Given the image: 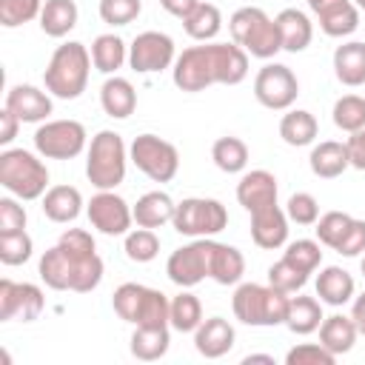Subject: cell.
<instances>
[{
    "label": "cell",
    "mask_w": 365,
    "mask_h": 365,
    "mask_svg": "<svg viewBox=\"0 0 365 365\" xmlns=\"http://www.w3.org/2000/svg\"><path fill=\"white\" fill-rule=\"evenodd\" d=\"M180 91H205L208 86H237L248 77V51L237 43H202L177 54L171 68Z\"/></svg>",
    "instance_id": "6da1fadb"
},
{
    "label": "cell",
    "mask_w": 365,
    "mask_h": 365,
    "mask_svg": "<svg viewBox=\"0 0 365 365\" xmlns=\"http://www.w3.org/2000/svg\"><path fill=\"white\" fill-rule=\"evenodd\" d=\"M91 51L77 43V40H68L63 46L54 48L46 71H43V83H46V91L60 97V100H77L86 86H88V71H91Z\"/></svg>",
    "instance_id": "7a4b0ae2"
},
{
    "label": "cell",
    "mask_w": 365,
    "mask_h": 365,
    "mask_svg": "<svg viewBox=\"0 0 365 365\" xmlns=\"http://www.w3.org/2000/svg\"><path fill=\"white\" fill-rule=\"evenodd\" d=\"M288 305H291V294L277 291L274 285H259V282H242L231 297L234 317L242 325H254V328L285 325Z\"/></svg>",
    "instance_id": "3957f363"
},
{
    "label": "cell",
    "mask_w": 365,
    "mask_h": 365,
    "mask_svg": "<svg viewBox=\"0 0 365 365\" xmlns=\"http://www.w3.org/2000/svg\"><path fill=\"white\" fill-rule=\"evenodd\" d=\"M231 40L242 46L251 57L271 60L277 51H282V37L277 20H271L259 6H242L228 20Z\"/></svg>",
    "instance_id": "277c9868"
},
{
    "label": "cell",
    "mask_w": 365,
    "mask_h": 365,
    "mask_svg": "<svg viewBox=\"0 0 365 365\" xmlns=\"http://www.w3.org/2000/svg\"><path fill=\"white\" fill-rule=\"evenodd\" d=\"M128 151L117 131H97L86 154V177L97 191H114L125 180Z\"/></svg>",
    "instance_id": "5b68a950"
},
{
    "label": "cell",
    "mask_w": 365,
    "mask_h": 365,
    "mask_svg": "<svg viewBox=\"0 0 365 365\" xmlns=\"http://www.w3.org/2000/svg\"><path fill=\"white\" fill-rule=\"evenodd\" d=\"M0 185L17 200H40L48 191V168L26 148H6L0 154Z\"/></svg>",
    "instance_id": "8992f818"
},
{
    "label": "cell",
    "mask_w": 365,
    "mask_h": 365,
    "mask_svg": "<svg viewBox=\"0 0 365 365\" xmlns=\"http://www.w3.org/2000/svg\"><path fill=\"white\" fill-rule=\"evenodd\" d=\"M114 314L131 325H168L171 299L160 288L140 282H123L111 297Z\"/></svg>",
    "instance_id": "52a82bcc"
},
{
    "label": "cell",
    "mask_w": 365,
    "mask_h": 365,
    "mask_svg": "<svg viewBox=\"0 0 365 365\" xmlns=\"http://www.w3.org/2000/svg\"><path fill=\"white\" fill-rule=\"evenodd\" d=\"M171 225L182 237H214L228 225V211L214 197H185L177 202Z\"/></svg>",
    "instance_id": "ba28073f"
},
{
    "label": "cell",
    "mask_w": 365,
    "mask_h": 365,
    "mask_svg": "<svg viewBox=\"0 0 365 365\" xmlns=\"http://www.w3.org/2000/svg\"><path fill=\"white\" fill-rule=\"evenodd\" d=\"M128 160L154 182H171L180 171V151L174 143L157 137V134H140L134 137L128 148Z\"/></svg>",
    "instance_id": "9c48e42d"
},
{
    "label": "cell",
    "mask_w": 365,
    "mask_h": 365,
    "mask_svg": "<svg viewBox=\"0 0 365 365\" xmlns=\"http://www.w3.org/2000/svg\"><path fill=\"white\" fill-rule=\"evenodd\" d=\"M86 137L80 120H48L34 131V148L46 160H74L86 148Z\"/></svg>",
    "instance_id": "30bf717a"
},
{
    "label": "cell",
    "mask_w": 365,
    "mask_h": 365,
    "mask_svg": "<svg viewBox=\"0 0 365 365\" xmlns=\"http://www.w3.org/2000/svg\"><path fill=\"white\" fill-rule=\"evenodd\" d=\"M299 94L297 74L282 63H265L254 77V97L271 111H285Z\"/></svg>",
    "instance_id": "8fae6325"
},
{
    "label": "cell",
    "mask_w": 365,
    "mask_h": 365,
    "mask_svg": "<svg viewBox=\"0 0 365 365\" xmlns=\"http://www.w3.org/2000/svg\"><path fill=\"white\" fill-rule=\"evenodd\" d=\"M177 48L165 31H140L128 46V66L137 74H157L174 66Z\"/></svg>",
    "instance_id": "7c38bea8"
},
{
    "label": "cell",
    "mask_w": 365,
    "mask_h": 365,
    "mask_svg": "<svg viewBox=\"0 0 365 365\" xmlns=\"http://www.w3.org/2000/svg\"><path fill=\"white\" fill-rule=\"evenodd\" d=\"M86 214H88V222L106 237H123L131 231V222H134L131 205L114 191H97L86 202Z\"/></svg>",
    "instance_id": "4fadbf2b"
},
{
    "label": "cell",
    "mask_w": 365,
    "mask_h": 365,
    "mask_svg": "<svg viewBox=\"0 0 365 365\" xmlns=\"http://www.w3.org/2000/svg\"><path fill=\"white\" fill-rule=\"evenodd\" d=\"M43 305H46V297L40 285L14 282L9 277L0 279V319L3 322H11V319L34 322L43 314Z\"/></svg>",
    "instance_id": "5bb4252c"
},
{
    "label": "cell",
    "mask_w": 365,
    "mask_h": 365,
    "mask_svg": "<svg viewBox=\"0 0 365 365\" xmlns=\"http://www.w3.org/2000/svg\"><path fill=\"white\" fill-rule=\"evenodd\" d=\"M208 242H211V237H197L194 242L171 251V257L165 262V274L174 285L194 288L197 282H202L208 277Z\"/></svg>",
    "instance_id": "9a60e30c"
},
{
    "label": "cell",
    "mask_w": 365,
    "mask_h": 365,
    "mask_svg": "<svg viewBox=\"0 0 365 365\" xmlns=\"http://www.w3.org/2000/svg\"><path fill=\"white\" fill-rule=\"evenodd\" d=\"M288 222H291L288 214L277 202L259 211H251V240L265 251L282 248L288 242Z\"/></svg>",
    "instance_id": "2e32d148"
},
{
    "label": "cell",
    "mask_w": 365,
    "mask_h": 365,
    "mask_svg": "<svg viewBox=\"0 0 365 365\" xmlns=\"http://www.w3.org/2000/svg\"><path fill=\"white\" fill-rule=\"evenodd\" d=\"M6 108L11 114H17L20 123H43L51 114V97H48V91H43L37 86L17 83L6 94Z\"/></svg>",
    "instance_id": "e0dca14e"
},
{
    "label": "cell",
    "mask_w": 365,
    "mask_h": 365,
    "mask_svg": "<svg viewBox=\"0 0 365 365\" xmlns=\"http://www.w3.org/2000/svg\"><path fill=\"white\" fill-rule=\"evenodd\" d=\"M277 194H279V185H277V177L265 168H254V171H245L237 182V200L240 205L251 214V211H259L265 205H274L277 202Z\"/></svg>",
    "instance_id": "ac0fdd59"
},
{
    "label": "cell",
    "mask_w": 365,
    "mask_h": 365,
    "mask_svg": "<svg viewBox=\"0 0 365 365\" xmlns=\"http://www.w3.org/2000/svg\"><path fill=\"white\" fill-rule=\"evenodd\" d=\"M234 339H237V331L228 319L222 317H208L200 322V328L194 331V348L200 356L205 359H220L225 356L231 348H234Z\"/></svg>",
    "instance_id": "d6986e66"
},
{
    "label": "cell",
    "mask_w": 365,
    "mask_h": 365,
    "mask_svg": "<svg viewBox=\"0 0 365 365\" xmlns=\"http://www.w3.org/2000/svg\"><path fill=\"white\" fill-rule=\"evenodd\" d=\"M245 274V257L228 242H208V279L217 285H237Z\"/></svg>",
    "instance_id": "ffe728a7"
},
{
    "label": "cell",
    "mask_w": 365,
    "mask_h": 365,
    "mask_svg": "<svg viewBox=\"0 0 365 365\" xmlns=\"http://www.w3.org/2000/svg\"><path fill=\"white\" fill-rule=\"evenodd\" d=\"M314 14L328 37H348L359 29V9L354 0H325L314 9Z\"/></svg>",
    "instance_id": "44dd1931"
},
{
    "label": "cell",
    "mask_w": 365,
    "mask_h": 365,
    "mask_svg": "<svg viewBox=\"0 0 365 365\" xmlns=\"http://www.w3.org/2000/svg\"><path fill=\"white\" fill-rule=\"evenodd\" d=\"M277 26H279V37H282V51H291V54H299L311 46L314 40V23L305 11L299 9H282L277 17Z\"/></svg>",
    "instance_id": "7402d4cb"
},
{
    "label": "cell",
    "mask_w": 365,
    "mask_h": 365,
    "mask_svg": "<svg viewBox=\"0 0 365 365\" xmlns=\"http://www.w3.org/2000/svg\"><path fill=\"white\" fill-rule=\"evenodd\" d=\"M100 106H103V111H106L108 117L125 120V117H131L134 108H137V91H134V86H131L125 77L111 74V77L100 86Z\"/></svg>",
    "instance_id": "603a6c76"
},
{
    "label": "cell",
    "mask_w": 365,
    "mask_h": 365,
    "mask_svg": "<svg viewBox=\"0 0 365 365\" xmlns=\"http://www.w3.org/2000/svg\"><path fill=\"white\" fill-rule=\"evenodd\" d=\"M354 291H356L354 277L345 268H339V265H325L319 271V277H317V297L325 305L339 308V305L354 299Z\"/></svg>",
    "instance_id": "cb8c5ba5"
},
{
    "label": "cell",
    "mask_w": 365,
    "mask_h": 365,
    "mask_svg": "<svg viewBox=\"0 0 365 365\" xmlns=\"http://www.w3.org/2000/svg\"><path fill=\"white\" fill-rule=\"evenodd\" d=\"M308 165H311L314 177H319V180H334V177H339L345 168H351L348 145H345V143H336V140H325V143H319V145L311 148Z\"/></svg>",
    "instance_id": "d4e9b609"
},
{
    "label": "cell",
    "mask_w": 365,
    "mask_h": 365,
    "mask_svg": "<svg viewBox=\"0 0 365 365\" xmlns=\"http://www.w3.org/2000/svg\"><path fill=\"white\" fill-rule=\"evenodd\" d=\"M174 211H177V202L165 191H145L131 205L134 222L143 225V228H160V225L171 222L174 220Z\"/></svg>",
    "instance_id": "484cf974"
},
{
    "label": "cell",
    "mask_w": 365,
    "mask_h": 365,
    "mask_svg": "<svg viewBox=\"0 0 365 365\" xmlns=\"http://www.w3.org/2000/svg\"><path fill=\"white\" fill-rule=\"evenodd\" d=\"M40 208L51 222H74L83 211V194L74 185H51L43 194Z\"/></svg>",
    "instance_id": "4316f807"
},
{
    "label": "cell",
    "mask_w": 365,
    "mask_h": 365,
    "mask_svg": "<svg viewBox=\"0 0 365 365\" xmlns=\"http://www.w3.org/2000/svg\"><path fill=\"white\" fill-rule=\"evenodd\" d=\"M334 74L342 86H365V43L351 40L334 51Z\"/></svg>",
    "instance_id": "83f0119b"
},
{
    "label": "cell",
    "mask_w": 365,
    "mask_h": 365,
    "mask_svg": "<svg viewBox=\"0 0 365 365\" xmlns=\"http://www.w3.org/2000/svg\"><path fill=\"white\" fill-rule=\"evenodd\" d=\"M171 325H134L131 334V356L143 359V362H154L163 359L168 354L171 345Z\"/></svg>",
    "instance_id": "f1b7e54d"
},
{
    "label": "cell",
    "mask_w": 365,
    "mask_h": 365,
    "mask_svg": "<svg viewBox=\"0 0 365 365\" xmlns=\"http://www.w3.org/2000/svg\"><path fill=\"white\" fill-rule=\"evenodd\" d=\"M322 302L317 297H305V294H297L291 297V305H288V317H285V328L291 334H299V336H308L314 331H319L322 325Z\"/></svg>",
    "instance_id": "f546056e"
},
{
    "label": "cell",
    "mask_w": 365,
    "mask_h": 365,
    "mask_svg": "<svg viewBox=\"0 0 365 365\" xmlns=\"http://www.w3.org/2000/svg\"><path fill=\"white\" fill-rule=\"evenodd\" d=\"M359 331H356V322L345 314H331L322 319L319 325V342L334 354V356H342L354 348Z\"/></svg>",
    "instance_id": "4dcf8cb0"
},
{
    "label": "cell",
    "mask_w": 365,
    "mask_h": 365,
    "mask_svg": "<svg viewBox=\"0 0 365 365\" xmlns=\"http://www.w3.org/2000/svg\"><path fill=\"white\" fill-rule=\"evenodd\" d=\"M317 131H319V123L311 111L305 108H294L288 114H282L279 120V137L294 145V148H302V145H311L317 140Z\"/></svg>",
    "instance_id": "1f68e13d"
},
{
    "label": "cell",
    "mask_w": 365,
    "mask_h": 365,
    "mask_svg": "<svg viewBox=\"0 0 365 365\" xmlns=\"http://www.w3.org/2000/svg\"><path fill=\"white\" fill-rule=\"evenodd\" d=\"M77 3L74 0H46L40 11V29L48 37H66L77 26Z\"/></svg>",
    "instance_id": "d6a6232c"
},
{
    "label": "cell",
    "mask_w": 365,
    "mask_h": 365,
    "mask_svg": "<svg viewBox=\"0 0 365 365\" xmlns=\"http://www.w3.org/2000/svg\"><path fill=\"white\" fill-rule=\"evenodd\" d=\"M37 274H40V279H43L48 288H54V291H71L74 268H71V259L66 257V251H63L60 245L48 248V251L40 257Z\"/></svg>",
    "instance_id": "836d02e7"
},
{
    "label": "cell",
    "mask_w": 365,
    "mask_h": 365,
    "mask_svg": "<svg viewBox=\"0 0 365 365\" xmlns=\"http://www.w3.org/2000/svg\"><path fill=\"white\" fill-rule=\"evenodd\" d=\"M128 60V46L117 34H100L91 43V63L100 74H114Z\"/></svg>",
    "instance_id": "e575fe53"
},
{
    "label": "cell",
    "mask_w": 365,
    "mask_h": 365,
    "mask_svg": "<svg viewBox=\"0 0 365 365\" xmlns=\"http://www.w3.org/2000/svg\"><path fill=\"white\" fill-rule=\"evenodd\" d=\"M182 29L191 40H200V43H211L220 29H222V11L214 6V3H202L182 20Z\"/></svg>",
    "instance_id": "d590c367"
},
{
    "label": "cell",
    "mask_w": 365,
    "mask_h": 365,
    "mask_svg": "<svg viewBox=\"0 0 365 365\" xmlns=\"http://www.w3.org/2000/svg\"><path fill=\"white\" fill-rule=\"evenodd\" d=\"M202 322V302L191 294V291H180L177 297H171V308H168V325L180 334H194Z\"/></svg>",
    "instance_id": "8d00e7d4"
},
{
    "label": "cell",
    "mask_w": 365,
    "mask_h": 365,
    "mask_svg": "<svg viewBox=\"0 0 365 365\" xmlns=\"http://www.w3.org/2000/svg\"><path fill=\"white\" fill-rule=\"evenodd\" d=\"M211 160L220 171L225 174H240L245 171L248 165V145L240 140V137H220L214 145H211Z\"/></svg>",
    "instance_id": "74e56055"
},
{
    "label": "cell",
    "mask_w": 365,
    "mask_h": 365,
    "mask_svg": "<svg viewBox=\"0 0 365 365\" xmlns=\"http://www.w3.org/2000/svg\"><path fill=\"white\" fill-rule=\"evenodd\" d=\"M331 117H334V125L342 128V131H348V134L365 128V97H359V94H345V97H339V100L334 103Z\"/></svg>",
    "instance_id": "f35d334b"
},
{
    "label": "cell",
    "mask_w": 365,
    "mask_h": 365,
    "mask_svg": "<svg viewBox=\"0 0 365 365\" xmlns=\"http://www.w3.org/2000/svg\"><path fill=\"white\" fill-rule=\"evenodd\" d=\"M160 254V237L154 234V228H131L125 234V257L131 262H151Z\"/></svg>",
    "instance_id": "ab89813d"
},
{
    "label": "cell",
    "mask_w": 365,
    "mask_h": 365,
    "mask_svg": "<svg viewBox=\"0 0 365 365\" xmlns=\"http://www.w3.org/2000/svg\"><path fill=\"white\" fill-rule=\"evenodd\" d=\"M282 257L311 277L322 262V248H319V240H294V242L285 245Z\"/></svg>",
    "instance_id": "60d3db41"
},
{
    "label": "cell",
    "mask_w": 365,
    "mask_h": 365,
    "mask_svg": "<svg viewBox=\"0 0 365 365\" xmlns=\"http://www.w3.org/2000/svg\"><path fill=\"white\" fill-rule=\"evenodd\" d=\"M31 251H34V242L26 234V228L23 231L0 234V262L3 265H23V262H29Z\"/></svg>",
    "instance_id": "b9f144b4"
},
{
    "label": "cell",
    "mask_w": 365,
    "mask_h": 365,
    "mask_svg": "<svg viewBox=\"0 0 365 365\" xmlns=\"http://www.w3.org/2000/svg\"><path fill=\"white\" fill-rule=\"evenodd\" d=\"M354 222V217L351 214H345V211H328V214H322L314 225V231H317V240H319V245H328V248H336L339 245V240L345 237V231H348V225Z\"/></svg>",
    "instance_id": "7bdbcfd3"
},
{
    "label": "cell",
    "mask_w": 365,
    "mask_h": 365,
    "mask_svg": "<svg viewBox=\"0 0 365 365\" xmlns=\"http://www.w3.org/2000/svg\"><path fill=\"white\" fill-rule=\"evenodd\" d=\"M305 282H308V274H305V271H299L297 265H291L285 257H282V259H277V262L268 268V285H274L277 291L297 294V291H302V288H305Z\"/></svg>",
    "instance_id": "ee69618b"
},
{
    "label": "cell",
    "mask_w": 365,
    "mask_h": 365,
    "mask_svg": "<svg viewBox=\"0 0 365 365\" xmlns=\"http://www.w3.org/2000/svg\"><path fill=\"white\" fill-rule=\"evenodd\" d=\"M40 11H43V0H0V26L17 29L40 17Z\"/></svg>",
    "instance_id": "f6af8a7d"
},
{
    "label": "cell",
    "mask_w": 365,
    "mask_h": 365,
    "mask_svg": "<svg viewBox=\"0 0 365 365\" xmlns=\"http://www.w3.org/2000/svg\"><path fill=\"white\" fill-rule=\"evenodd\" d=\"M100 20L108 26H128L140 17L143 0H100Z\"/></svg>",
    "instance_id": "bcb514c9"
},
{
    "label": "cell",
    "mask_w": 365,
    "mask_h": 365,
    "mask_svg": "<svg viewBox=\"0 0 365 365\" xmlns=\"http://www.w3.org/2000/svg\"><path fill=\"white\" fill-rule=\"evenodd\" d=\"M285 214H288V220L297 222V225H314V222L319 220V202H317L314 194H308V191H297V194L288 197V202H285Z\"/></svg>",
    "instance_id": "7dc6e473"
},
{
    "label": "cell",
    "mask_w": 365,
    "mask_h": 365,
    "mask_svg": "<svg viewBox=\"0 0 365 365\" xmlns=\"http://www.w3.org/2000/svg\"><path fill=\"white\" fill-rule=\"evenodd\" d=\"M336 356L322 342H302L285 354V365H334Z\"/></svg>",
    "instance_id": "c3c4849f"
},
{
    "label": "cell",
    "mask_w": 365,
    "mask_h": 365,
    "mask_svg": "<svg viewBox=\"0 0 365 365\" xmlns=\"http://www.w3.org/2000/svg\"><path fill=\"white\" fill-rule=\"evenodd\" d=\"M57 245L68 257H74V259H86V257H94L97 254V242H94V237L86 228H68V231H63L60 240H57Z\"/></svg>",
    "instance_id": "681fc988"
},
{
    "label": "cell",
    "mask_w": 365,
    "mask_h": 365,
    "mask_svg": "<svg viewBox=\"0 0 365 365\" xmlns=\"http://www.w3.org/2000/svg\"><path fill=\"white\" fill-rule=\"evenodd\" d=\"M26 208L17 202V197H3L0 200V234L9 231H23L26 228Z\"/></svg>",
    "instance_id": "f907efd6"
},
{
    "label": "cell",
    "mask_w": 365,
    "mask_h": 365,
    "mask_svg": "<svg viewBox=\"0 0 365 365\" xmlns=\"http://www.w3.org/2000/svg\"><path fill=\"white\" fill-rule=\"evenodd\" d=\"M334 251L342 257H359L365 251V220H354Z\"/></svg>",
    "instance_id": "816d5d0a"
},
{
    "label": "cell",
    "mask_w": 365,
    "mask_h": 365,
    "mask_svg": "<svg viewBox=\"0 0 365 365\" xmlns=\"http://www.w3.org/2000/svg\"><path fill=\"white\" fill-rule=\"evenodd\" d=\"M348 160H351V168H359V171H365V128H359V131H354L351 137H348Z\"/></svg>",
    "instance_id": "f5cc1de1"
},
{
    "label": "cell",
    "mask_w": 365,
    "mask_h": 365,
    "mask_svg": "<svg viewBox=\"0 0 365 365\" xmlns=\"http://www.w3.org/2000/svg\"><path fill=\"white\" fill-rule=\"evenodd\" d=\"M17 131H20L17 114H11L9 108H3V111H0V145H9V143L17 137Z\"/></svg>",
    "instance_id": "db71d44e"
},
{
    "label": "cell",
    "mask_w": 365,
    "mask_h": 365,
    "mask_svg": "<svg viewBox=\"0 0 365 365\" xmlns=\"http://www.w3.org/2000/svg\"><path fill=\"white\" fill-rule=\"evenodd\" d=\"M160 6L171 14V17H180V20H185L197 6H200V0H160Z\"/></svg>",
    "instance_id": "11a10c76"
},
{
    "label": "cell",
    "mask_w": 365,
    "mask_h": 365,
    "mask_svg": "<svg viewBox=\"0 0 365 365\" xmlns=\"http://www.w3.org/2000/svg\"><path fill=\"white\" fill-rule=\"evenodd\" d=\"M351 319L356 322V331L365 336V294H359L354 299V308H351Z\"/></svg>",
    "instance_id": "9f6ffc18"
},
{
    "label": "cell",
    "mask_w": 365,
    "mask_h": 365,
    "mask_svg": "<svg viewBox=\"0 0 365 365\" xmlns=\"http://www.w3.org/2000/svg\"><path fill=\"white\" fill-rule=\"evenodd\" d=\"M251 362H268V365H274V356H268V354H248L242 359V365H251Z\"/></svg>",
    "instance_id": "6f0895ef"
},
{
    "label": "cell",
    "mask_w": 365,
    "mask_h": 365,
    "mask_svg": "<svg viewBox=\"0 0 365 365\" xmlns=\"http://www.w3.org/2000/svg\"><path fill=\"white\" fill-rule=\"evenodd\" d=\"M322 3H325V0H308V6H311V11H314L317 6H322Z\"/></svg>",
    "instance_id": "680465c9"
},
{
    "label": "cell",
    "mask_w": 365,
    "mask_h": 365,
    "mask_svg": "<svg viewBox=\"0 0 365 365\" xmlns=\"http://www.w3.org/2000/svg\"><path fill=\"white\" fill-rule=\"evenodd\" d=\"M354 3H356V9H362V11H365V0H354Z\"/></svg>",
    "instance_id": "91938a15"
},
{
    "label": "cell",
    "mask_w": 365,
    "mask_h": 365,
    "mask_svg": "<svg viewBox=\"0 0 365 365\" xmlns=\"http://www.w3.org/2000/svg\"><path fill=\"white\" fill-rule=\"evenodd\" d=\"M359 268H362V274H365V257H362V262H359Z\"/></svg>",
    "instance_id": "94428289"
}]
</instances>
